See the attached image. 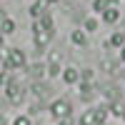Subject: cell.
Here are the masks:
<instances>
[{
  "mask_svg": "<svg viewBox=\"0 0 125 125\" xmlns=\"http://www.w3.org/2000/svg\"><path fill=\"white\" fill-rule=\"evenodd\" d=\"M70 110H73V105L68 100H53L50 103V115L53 118H58V120H65V118H70Z\"/></svg>",
  "mask_w": 125,
  "mask_h": 125,
  "instance_id": "cell-1",
  "label": "cell"
},
{
  "mask_svg": "<svg viewBox=\"0 0 125 125\" xmlns=\"http://www.w3.org/2000/svg\"><path fill=\"white\" fill-rule=\"evenodd\" d=\"M23 95H25V93H23V85H20V83L10 80L8 85H5V98H8L10 103H15V105H18V103H23Z\"/></svg>",
  "mask_w": 125,
  "mask_h": 125,
  "instance_id": "cell-2",
  "label": "cell"
},
{
  "mask_svg": "<svg viewBox=\"0 0 125 125\" xmlns=\"http://www.w3.org/2000/svg\"><path fill=\"white\" fill-rule=\"evenodd\" d=\"M33 33H35V45H38L40 50H43V48L50 43V35H53V33H48V30L40 25L38 20H35V25H33Z\"/></svg>",
  "mask_w": 125,
  "mask_h": 125,
  "instance_id": "cell-3",
  "label": "cell"
},
{
  "mask_svg": "<svg viewBox=\"0 0 125 125\" xmlns=\"http://www.w3.org/2000/svg\"><path fill=\"white\" fill-rule=\"evenodd\" d=\"M103 20H105V23H118V20H120V10L115 8V5H110V8H105V10H103Z\"/></svg>",
  "mask_w": 125,
  "mask_h": 125,
  "instance_id": "cell-4",
  "label": "cell"
},
{
  "mask_svg": "<svg viewBox=\"0 0 125 125\" xmlns=\"http://www.w3.org/2000/svg\"><path fill=\"white\" fill-rule=\"evenodd\" d=\"M62 80H65L68 85L78 83V80H80V70H78V68H65V70H62Z\"/></svg>",
  "mask_w": 125,
  "mask_h": 125,
  "instance_id": "cell-5",
  "label": "cell"
},
{
  "mask_svg": "<svg viewBox=\"0 0 125 125\" xmlns=\"http://www.w3.org/2000/svg\"><path fill=\"white\" fill-rule=\"evenodd\" d=\"M123 45H125V35L123 33H115L108 43H103V48H123Z\"/></svg>",
  "mask_w": 125,
  "mask_h": 125,
  "instance_id": "cell-6",
  "label": "cell"
},
{
  "mask_svg": "<svg viewBox=\"0 0 125 125\" xmlns=\"http://www.w3.org/2000/svg\"><path fill=\"white\" fill-rule=\"evenodd\" d=\"M10 33H15L13 18H3V20H0V35H10Z\"/></svg>",
  "mask_w": 125,
  "mask_h": 125,
  "instance_id": "cell-7",
  "label": "cell"
},
{
  "mask_svg": "<svg viewBox=\"0 0 125 125\" xmlns=\"http://www.w3.org/2000/svg\"><path fill=\"white\" fill-rule=\"evenodd\" d=\"M93 113H95V123H98V125H103V123L108 120V108H105V105H100V108H93Z\"/></svg>",
  "mask_w": 125,
  "mask_h": 125,
  "instance_id": "cell-8",
  "label": "cell"
},
{
  "mask_svg": "<svg viewBox=\"0 0 125 125\" xmlns=\"http://www.w3.org/2000/svg\"><path fill=\"white\" fill-rule=\"evenodd\" d=\"M45 0H38V3L35 5H30V15H33V18H43V13H45Z\"/></svg>",
  "mask_w": 125,
  "mask_h": 125,
  "instance_id": "cell-9",
  "label": "cell"
},
{
  "mask_svg": "<svg viewBox=\"0 0 125 125\" xmlns=\"http://www.w3.org/2000/svg\"><path fill=\"white\" fill-rule=\"evenodd\" d=\"M80 125H98V123H95V113H93V110H85V113H83V118H80Z\"/></svg>",
  "mask_w": 125,
  "mask_h": 125,
  "instance_id": "cell-10",
  "label": "cell"
},
{
  "mask_svg": "<svg viewBox=\"0 0 125 125\" xmlns=\"http://www.w3.org/2000/svg\"><path fill=\"white\" fill-rule=\"evenodd\" d=\"M80 98L83 100H90L93 98V85H90V83H83V85H80Z\"/></svg>",
  "mask_w": 125,
  "mask_h": 125,
  "instance_id": "cell-11",
  "label": "cell"
},
{
  "mask_svg": "<svg viewBox=\"0 0 125 125\" xmlns=\"http://www.w3.org/2000/svg\"><path fill=\"white\" fill-rule=\"evenodd\" d=\"M110 5H115V3H113V0H93V8H95L98 13H103V10L110 8Z\"/></svg>",
  "mask_w": 125,
  "mask_h": 125,
  "instance_id": "cell-12",
  "label": "cell"
},
{
  "mask_svg": "<svg viewBox=\"0 0 125 125\" xmlns=\"http://www.w3.org/2000/svg\"><path fill=\"white\" fill-rule=\"evenodd\" d=\"M73 43H75V45H85L88 43L85 33H83V30H75V33H73Z\"/></svg>",
  "mask_w": 125,
  "mask_h": 125,
  "instance_id": "cell-13",
  "label": "cell"
},
{
  "mask_svg": "<svg viewBox=\"0 0 125 125\" xmlns=\"http://www.w3.org/2000/svg\"><path fill=\"white\" fill-rule=\"evenodd\" d=\"M60 70H62V68L58 65V62H50V65H48V75H50V78H58Z\"/></svg>",
  "mask_w": 125,
  "mask_h": 125,
  "instance_id": "cell-14",
  "label": "cell"
},
{
  "mask_svg": "<svg viewBox=\"0 0 125 125\" xmlns=\"http://www.w3.org/2000/svg\"><path fill=\"white\" fill-rule=\"evenodd\" d=\"M110 110H113V113H115V115H118V118H125V108L120 105V103H113V108H110Z\"/></svg>",
  "mask_w": 125,
  "mask_h": 125,
  "instance_id": "cell-15",
  "label": "cell"
},
{
  "mask_svg": "<svg viewBox=\"0 0 125 125\" xmlns=\"http://www.w3.org/2000/svg\"><path fill=\"white\" fill-rule=\"evenodd\" d=\"M13 125H33V123H30V118H28V115H18Z\"/></svg>",
  "mask_w": 125,
  "mask_h": 125,
  "instance_id": "cell-16",
  "label": "cell"
},
{
  "mask_svg": "<svg viewBox=\"0 0 125 125\" xmlns=\"http://www.w3.org/2000/svg\"><path fill=\"white\" fill-rule=\"evenodd\" d=\"M95 28H98V20L95 18H88L85 20V30H95Z\"/></svg>",
  "mask_w": 125,
  "mask_h": 125,
  "instance_id": "cell-17",
  "label": "cell"
},
{
  "mask_svg": "<svg viewBox=\"0 0 125 125\" xmlns=\"http://www.w3.org/2000/svg\"><path fill=\"white\" fill-rule=\"evenodd\" d=\"M10 78H8V73H0V85H8Z\"/></svg>",
  "mask_w": 125,
  "mask_h": 125,
  "instance_id": "cell-18",
  "label": "cell"
},
{
  "mask_svg": "<svg viewBox=\"0 0 125 125\" xmlns=\"http://www.w3.org/2000/svg\"><path fill=\"white\" fill-rule=\"evenodd\" d=\"M58 125H73V120H70V118H65V120H60Z\"/></svg>",
  "mask_w": 125,
  "mask_h": 125,
  "instance_id": "cell-19",
  "label": "cell"
},
{
  "mask_svg": "<svg viewBox=\"0 0 125 125\" xmlns=\"http://www.w3.org/2000/svg\"><path fill=\"white\" fill-rule=\"evenodd\" d=\"M120 58H123V60H125V45H123V48H120Z\"/></svg>",
  "mask_w": 125,
  "mask_h": 125,
  "instance_id": "cell-20",
  "label": "cell"
},
{
  "mask_svg": "<svg viewBox=\"0 0 125 125\" xmlns=\"http://www.w3.org/2000/svg\"><path fill=\"white\" fill-rule=\"evenodd\" d=\"M45 3H60V0H45Z\"/></svg>",
  "mask_w": 125,
  "mask_h": 125,
  "instance_id": "cell-21",
  "label": "cell"
},
{
  "mask_svg": "<svg viewBox=\"0 0 125 125\" xmlns=\"http://www.w3.org/2000/svg\"><path fill=\"white\" fill-rule=\"evenodd\" d=\"M0 48H3V35H0Z\"/></svg>",
  "mask_w": 125,
  "mask_h": 125,
  "instance_id": "cell-22",
  "label": "cell"
}]
</instances>
